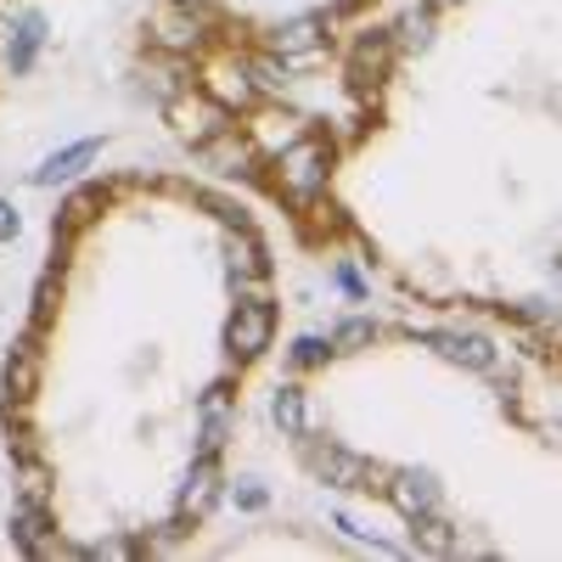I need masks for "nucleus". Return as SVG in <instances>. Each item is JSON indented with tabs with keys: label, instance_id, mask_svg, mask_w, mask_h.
<instances>
[{
	"label": "nucleus",
	"instance_id": "obj_1",
	"mask_svg": "<svg viewBox=\"0 0 562 562\" xmlns=\"http://www.w3.org/2000/svg\"><path fill=\"white\" fill-rule=\"evenodd\" d=\"M326 180H333V147H326L315 130H304L293 147L276 158V192L293 209H310L326 192Z\"/></svg>",
	"mask_w": 562,
	"mask_h": 562
},
{
	"label": "nucleus",
	"instance_id": "obj_2",
	"mask_svg": "<svg viewBox=\"0 0 562 562\" xmlns=\"http://www.w3.org/2000/svg\"><path fill=\"white\" fill-rule=\"evenodd\" d=\"M164 119L175 130V140H186V147H209L214 135H225L231 113L209 97V90H175V97L164 102Z\"/></svg>",
	"mask_w": 562,
	"mask_h": 562
},
{
	"label": "nucleus",
	"instance_id": "obj_3",
	"mask_svg": "<svg viewBox=\"0 0 562 562\" xmlns=\"http://www.w3.org/2000/svg\"><path fill=\"white\" fill-rule=\"evenodd\" d=\"M276 338V304L270 299H243L225 321V349L237 360H259Z\"/></svg>",
	"mask_w": 562,
	"mask_h": 562
},
{
	"label": "nucleus",
	"instance_id": "obj_4",
	"mask_svg": "<svg viewBox=\"0 0 562 562\" xmlns=\"http://www.w3.org/2000/svg\"><path fill=\"white\" fill-rule=\"evenodd\" d=\"M153 45L164 57H192L203 52V18L198 7H180V0H169V7L153 18Z\"/></svg>",
	"mask_w": 562,
	"mask_h": 562
},
{
	"label": "nucleus",
	"instance_id": "obj_5",
	"mask_svg": "<svg viewBox=\"0 0 562 562\" xmlns=\"http://www.w3.org/2000/svg\"><path fill=\"white\" fill-rule=\"evenodd\" d=\"M326 34H333L326 12H304V18H288V23L270 29V52L288 57V63H304V57H315L321 45H326Z\"/></svg>",
	"mask_w": 562,
	"mask_h": 562
},
{
	"label": "nucleus",
	"instance_id": "obj_6",
	"mask_svg": "<svg viewBox=\"0 0 562 562\" xmlns=\"http://www.w3.org/2000/svg\"><path fill=\"white\" fill-rule=\"evenodd\" d=\"M310 473L321 484H333V490H371V461L344 450V445H321L310 450Z\"/></svg>",
	"mask_w": 562,
	"mask_h": 562
},
{
	"label": "nucleus",
	"instance_id": "obj_7",
	"mask_svg": "<svg viewBox=\"0 0 562 562\" xmlns=\"http://www.w3.org/2000/svg\"><path fill=\"white\" fill-rule=\"evenodd\" d=\"M389 501L405 512V518H422V512H439V479L428 467H400L389 479Z\"/></svg>",
	"mask_w": 562,
	"mask_h": 562
},
{
	"label": "nucleus",
	"instance_id": "obj_8",
	"mask_svg": "<svg viewBox=\"0 0 562 562\" xmlns=\"http://www.w3.org/2000/svg\"><path fill=\"white\" fill-rule=\"evenodd\" d=\"M422 344H434L450 366L495 371V349H490V338H479V333H422Z\"/></svg>",
	"mask_w": 562,
	"mask_h": 562
},
{
	"label": "nucleus",
	"instance_id": "obj_9",
	"mask_svg": "<svg viewBox=\"0 0 562 562\" xmlns=\"http://www.w3.org/2000/svg\"><path fill=\"white\" fill-rule=\"evenodd\" d=\"M394 68V34H360L349 52V79L355 85H378Z\"/></svg>",
	"mask_w": 562,
	"mask_h": 562
},
{
	"label": "nucleus",
	"instance_id": "obj_10",
	"mask_svg": "<svg viewBox=\"0 0 562 562\" xmlns=\"http://www.w3.org/2000/svg\"><path fill=\"white\" fill-rule=\"evenodd\" d=\"M299 135H304V130H299L293 113H259V119L248 124V140H254V153H259V158H281Z\"/></svg>",
	"mask_w": 562,
	"mask_h": 562
},
{
	"label": "nucleus",
	"instance_id": "obj_11",
	"mask_svg": "<svg viewBox=\"0 0 562 562\" xmlns=\"http://www.w3.org/2000/svg\"><path fill=\"white\" fill-rule=\"evenodd\" d=\"M203 90H209V97H214L225 113H231V108H254V97H259V85H254V68H248V63H225Z\"/></svg>",
	"mask_w": 562,
	"mask_h": 562
},
{
	"label": "nucleus",
	"instance_id": "obj_12",
	"mask_svg": "<svg viewBox=\"0 0 562 562\" xmlns=\"http://www.w3.org/2000/svg\"><path fill=\"white\" fill-rule=\"evenodd\" d=\"M102 153V140H74V147H63V153H52L40 169H34V186H63V180H74L90 158Z\"/></svg>",
	"mask_w": 562,
	"mask_h": 562
},
{
	"label": "nucleus",
	"instance_id": "obj_13",
	"mask_svg": "<svg viewBox=\"0 0 562 562\" xmlns=\"http://www.w3.org/2000/svg\"><path fill=\"white\" fill-rule=\"evenodd\" d=\"M270 422L281 428V439H293V445H304V434H310V411H304V389H293V383H281L276 389V400H270Z\"/></svg>",
	"mask_w": 562,
	"mask_h": 562
},
{
	"label": "nucleus",
	"instance_id": "obj_14",
	"mask_svg": "<svg viewBox=\"0 0 562 562\" xmlns=\"http://www.w3.org/2000/svg\"><path fill=\"white\" fill-rule=\"evenodd\" d=\"M40 45H45V18H40V12H23V18L12 23V45H7L12 74H29V68H34Z\"/></svg>",
	"mask_w": 562,
	"mask_h": 562
},
{
	"label": "nucleus",
	"instance_id": "obj_15",
	"mask_svg": "<svg viewBox=\"0 0 562 562\" xmlns=\"http://www.w3.org/2000/svg\"><path fill=\"white\" fill-rule=\"evenodd\" d=\"M214 495H220V473H214V456H203L192 467V479H186V490H180V518H203L214 506Z\"/></svg>",
	"mask_w": 562,
	"mask_h": 562
},
{
	"label": "nucleus",
	"instance_id": "obj_16",
	"mask_svg": "<svg viewBox=\"0 0 562 562\" xmlns=\"http://www.w3.org/2000/svg\"><path fill=\"white\" fill-rule=\"evenodd\" d=\"M411 546H416V551H428V557H450V551H461L456 529L439 518V512H422V518H411Z\"/></svg>",
	"mask_w": 562,
	"mask_h": 562
},
{
	"label": "nucleus",
	"instance_id": "obj_17",
	"mask_svg": "<svg viewBox=\"0 0 562 562\" xmlns=\"http://www.w3.org/2000/svg\"><path fill=\"white\" fill-rule=\"evenodd\" d=\"M34 389H40V355H34V344H18L12 366H7V394L12 400H34Z\"/></svg>",
	"mask_w": 562,
	"mask_h": 562
},
{
	"label": "nucleus",
	"instance_id": "obj_18",
	"mask_svg": "<svg viewBox=\"0 0 562 562\" xmlns=\"http://www.w3.org/2000/svg\"><path fill=\"white\" fill-rule=\"evenodd\" d=\"M225 265H231V276H265V248L248 237V231H231L225 237Z\"/></svg>",
	"mask_w": 562,
	"mask_h": 562
},
{
	"label": "nucleus",
	"instance_id": "obj_19",
	"mask_svg": "<svg viewBox=\"0 0 562 562\" xmlns=\"http://www.w3.org/2000/svg\"><path fill=\"white\" fill-rule=\"evenodd\" d=\"M434 45V12L422 7V12H405L394 23V52H428Z\"/></svg>",
	"mask_w": 562,
	"mask_h": 562
},
{
	"label": "nucleus",
	"instance_id": "obj_20",
	"mask_svg": "<svg viewBox=\"0 0 562 562\" xmlns=\"http://www.w3.org/2000/svg\"><path fill=\"white\" fill-rule=\"evenodd\" d=\"M225 428H231L225 389H209V400H203V456H214V450L225 445Z\"/></svg>",
	"mask_w": 562,
	"mask_h": 562
},
{
	"label": "nucleus",
	"instance_id": "obj_21",
	"mask_svg": "<svg viewBox=\"0 0 562 562\" xmlns=\"http://www.w3.org/2000/svg\"><path fill=\"white\" fill-rule=\"evenodd\" d=\"M371 344H378V321H366V315L338 321V333H333V349H338V355H360V349H371Z\"/></svg>",
	"mask_w": 562,
	"mask_h": 562
},
{
	"label": "nucleus",
	"instance_id": "obj_22",
	"mask_svg": "<svg viewBox=\"0 0 562 562\" xmlns=\"http://www.w3.org/2000/svg\"><path fill=\"white\" fill-rule=\"evenodd\" d=\"M231 501H237L243 512H265V501H270V495L259 490V479H243L237 490H231Z\"/></svg>",
	"mask_w": 562,
	"mask_h": 562
},
{
	"label": "nucleus",
	"instance_id": "obj_23",
	"mask_svg": "<svg viewBox=\"0 0 562 562\" xmlns=\"http://www.w3.org/2000/svg\"><path fill=\"white\" fill-rule=\"evenodd\" d=\"M326 349H333V344H321V338H299V344H293V366H321V360H326Z\"/></svg>",
	"mask_w": 562,
	"mask_h": 562
},
{
	"label": "nucleus",
	"instance_id": "obj_24",
	"mask_svg": "<svg viewBox=\"0 0 562 562\" xmlns=\"http://www.w3.org/2000/svg\"><path fill=\"white\" fill-rule=\"evenodd\" d=\"M18 231H23V220H18V209H12V203H0V243H12V237H18Z\"/></svg>",
	"mask_w": 562,
	"mask_h": 562
},
{
	"label": "nucleus",
	"instance_id": "obj_25",
	"mask_svg": "<svg viewBox=\"0 0 562 562\" xmlns=\"http://www.w3.org/2000/svg\"><path fill=\"white\" fill-rule=\"evenodd\" d=\"M90 557H135L130 540H102V546H90Z\"/></svg>",
	"mask_w": 562,
	"mask_h": 562
},
{
	"label": "nucleus",
	"instance_id": "obj_26",
	"mask_svg": "<svg viewBox=\"0 0 562 562\" xmlns=\"http://www.w3.org/2000/svg\"><path fill=\"white\" fill-rule=\"evenodd\" d=\"M180 7H198V12H203V7H209V0H180Z\"/></svg>",
	"mask_w": 562,
	"mask_h": 562
}]
</instances>
